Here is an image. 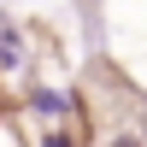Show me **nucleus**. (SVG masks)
I'll return each mask as SVG.
<instances>
[{"mask_svg":"<svg viewBox=\"0 0 147 147\" xmlns=\"http://www.w3.org/2000/svg\"><path fill=\"white\" fill-rule=\"evenodd\" d=\"M112 147H147V141H136V136H118V141H112Z\"/></svg>","mask_w":147,"mask_h":147,"instance_id":"7ed1b4c3","label":"nucleus"},{"mask_svg":"<svg viewBox=\"0 0 147 147\" xmlns=\"http://www.w3.org/2000/svg\"><path fill=\"white\" fill-rule=\"evenodd\" d=\"M30 112L35 118H71V94L65 88H41V94H30Z\"/></svg>","mask_w":147,"mask_h":147,"instance_id":"f257e3e1","label":"nucleus"},{"mask_svg":"<svg viewBox=\"0 0 147 147\" xmlns=\"http://www.w3.org/2000/svg\"><path fill=\"white\" fill-rule=\"evenodd\" d=\"M18 65H24V41L12 30H0V71H18Z\"/></svg>","mask_w":147,"mask_h":147,"instance_id":"f03ea898","label":"nucleus"}]
</instances>
